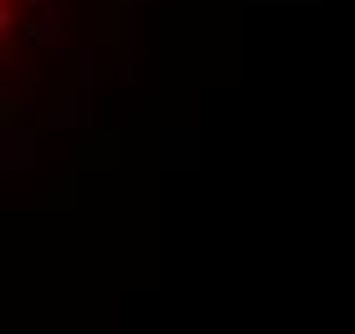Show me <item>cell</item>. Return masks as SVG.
Listing matches in <instances>:
<instances>
[{"label":"cell","instance_id":"obj_1","mask_svg":"<svg viewBox=\"0 0 355 334\" xmlns=\"http://www.w3.org/2000/svg\"><path fill=\"white\" fill-rule=\"evenodd\" d=\"M10 26H16V10H10V6H0V36H6Z\"/></svg>","mask_w":355,"mask_h":334}]
</instances>
